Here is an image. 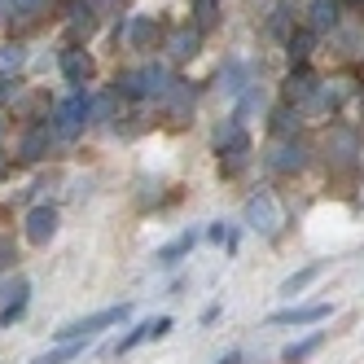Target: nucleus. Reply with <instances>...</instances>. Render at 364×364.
Here are the masks:
<instances>
[{"label":"nucleus","instance_id":"obj_1","mask_svg":"<svg viewBox=\"0 0 364 364\" xmlns=\"http://www.w3.org/2000/svg\"><path fill=\"white\" fill-rule=\"evenodd\" d=\"M119 92H127V97H154V101H163L167 92H171V75L163 70V66H145V70H127V75H119Z\"/></svg>","mask_w":364,"mask_h":364},{"label":"nucleus","instance_id":"obj_12","mask_svg":"<svg viewBox=\"0 0 364 364\" xmlns=\"http://www.w3.org/2000/svg\"><path fill=\"white\" fill-rule=\"evenodd\" d=\"M167 329H171V316H159V321H145V325H136L132 333L123 338V343H119V351H132L136 343H145V338H163Z\"/></svg>","mask_w":364,"mask_h":364},{"label":"nucleus","instance_id":"obj_32","mask_svg":"<svg viewBox=\"0 0 364 364\" xmlns=\"http://www.w3.org/2000/svg\"><path fill=\"white\" fill-rule=\"evenodd\" d=\"M9 92H14V84H0V106L9 101Z\"/></svg>","mask_w":364,"mask_h":364},{"label":"nucleus","instance_id":"obj_25","mask_svg":"<svg viewBox=\"0 0 364 364\" xmlns=\"http://www.w3.org/2000/svg\"><path fill=\"white\" fill-rule=\"evenodd\" d=\"M84 343H88V338H84ZM84 343H62L58 351H48V355H40V360H31V364H70L75 355L84 351Z\"/></svg>","mask_w":364,"mask_h":364},{"label":"nucleus","instance_id":"obj_23","mask_svg":"<svg viewBox=\"0 0 364 364\" xmlns=\"http://www.w3.org/2000/svg\"><path fill=\"white\" fill-rule=\"evenodd\" d=\"M22 66H27V48H18V44L0 48V75H18Z\"/></svg>","mask_w":364,"mask_h":364},{"label":"nucleus","instance_id":"obj_15","mask_svg":"<svg viewBox=\"0 0 364 364\" xmlns=\"http://www.w3.org/2000/svg\"><path fill=\"white\" fill-rule=\"evenodd\" d=\"M154 40H159V22L154 18H132L127 22V44L132 48H149Z\"/></svg>","mask_w":364,"mask_h":364},{"label":"nucleus","instance_id":"obj_24","mask_svg":"<svg viewBox=\"0 0 364 364\" xmlns=\"http://www.w3.org/2000/svg\"><path fill=\"white\" fill-rule=\"evenodd\" d=\"M48 0H9V18L14 22H31L36 14H44Z\"/></svg>","mask_w":364,"mask_h":364},{"label":"nucleus","instance_id":"obj_26","mask_svg":"<svg viewBox=\"0 0 364 364\" xmlns=\"http://www.w3.org/2000/svg\"><path fill=\"white\" fill-rule=\"evenodd\" d=\"M224 92H232V97L246 92V66H242V62H232V66L224 70Z\"/></svg>","mask_w":364,"mask_h":364},{"label":"nucleus","instance_id":"obj_28","mask_svg":"<svg viewBox=\"0 0 364 364\" xmlns=\"http://www.w3.org/2000/svg\"><path fill=\"white\" fill-rule=\"evenodd\" d=\"M224 154H228V159H224V171L232 176V171H242V167H246V154H250V145H246V141H237V145H228Z\"/></svg>","mask_w":364,"mask_h":364},{"label":"nucleus","instance_id":"obj_8","mask_svg":"<svg viewBox=\"0 0 364 364\" xmlns=\"http://www.w3.org/2000/svg\"><path fill=\"white\" fill-rule=\"evenodd\" d=\"M62 75H66V84H88L92 80V58L84 48H66L62 53Z\"/></svg>","mask_w":364,"mask_h":364},{"label":"nucleus","instance_id":"obj_17","mask_svg":"<svg viewBox=\"0 0 364 364\" xmlns=\"http://www.w3.org/2000/svg\"><path fill=\"white\" fill-rule=\"evenodd\" d=\"M321 272H325V264H307L303 272H294V277H285V281H281V294H285V299H294V294H299V290H307V285L316 281Z\"/></svg>","mask_w":364,"mask_h":364},{"label":"nucleus","instance_id":"obj_9","mask_svg":"<svg viewBox=\"0 0 364 364\" xmlns=\"http://www.w3.org/2000/svg\"><path fill=\"white\" fill-rule=\"evenodd\" d=\"M285 97H290L294 106H303V101H311V97H316V75H311L307 66L290 70V80H285Z\"/></svg>","mask_w":364,"mask_h":364},{"label":"nucleus","instance_id":"obj_35","mask_svg":"<svg viewBox=\"0 0 364 364\" xmlns=\"http://www.w3.org/2000/svg\"><path fill=\"white\" fill-rule=\"evenodd\" d=\"M5 171H9V163H5V159H0V180H5Z\"/></svg>","mask_w":364,"mask_h":364},{"label":"nucleus","instance_id":"obj_21","mask_svg":"<svg viewBox=\"0 0 364 364\" xmlns=\"http://www.w3.org/2000/svg\"><path fill=\"white\" fill-rule=\"evenodd\" d=\"M333 22H338V0H311V27L329 31Z\"/></svg>","mask_w":364,"mask_h":364},{"label":"nucleus","instance_id":"obj_16","mask_svg":"<svg viewBox=\"0 0 364 364\" xmlns=\"http://www.w3.org/2000/svg\"><path fill=\"white\" fill-rule=\"evenodd\" d=\"M163 101L171 106V119H176V123H185V114H189V106H193V92H189V84H180V80H176L171 92H167Z\"/></svg>","mask_w":364,"mask_h":364},{"label":"nucleus","instance_id":"obj_33","mask_svg":"<svg viewBox=\"0 0 364 364\" xmlns=\"http://www.w3.org/2000/svg\"><path fill=\"white\" fill-rule=\"evenodd\" d=\"M0 264H9V242H0Z\"/></svg>","mask_w":364,"mask_h":364},{"label":"nucleus","instance_id":"obj_7","mask_svg":"<svg viewBox=\"0 0 364 364\" xmlns=\"http://www.w3.org/2000/svg\"><path fill=\"white\" fill-rule=\"evenodd\" d=\"M329 316V303H311V307H290V311H277L268 316V325H316Z\"/></svg>","mask_w":364,"mask_h":364},{"label":"nucleus","instance_id":"obj_27","mask_svg":"<svg viewBox=\"0 0 364 364\" xmlns=\"http://www.w3.org/2000/svg\"><path fill=\"white\" fill-rule=\"evenodd\" d=\"M272 132L277 136H294L299 132V110H277L272 114Z\"/></svg>","mask_w":364,"mask_h":364},{"label":"nucleus","instance_id":"obj_29","mask_svg":"<svg viewBox=\"0 0 364 364\" xmlns=\"http://www.w3.org/2000/svg\"><path fill=\"white\" fill-rule=\"evenodd\" d=\"M110 114H114V92H110V97H97V101H92V119H110Z\"/></svg>","mask_w":364,"mask_h":364},{"label":"nucleus","instance_id":"obj_13","mask_svg":"<svg viewBox=\"0 0 364 364\" xmlns=\"http://www.w3.org/2000/svg\"><path fill=\"white\" fill-rule=\"evenodd\" d=\"M48 141H53V127L48 123H40V127H31L27 136H22V159L27 163H36V159H44V149H48Z\"/></svg>","mask_w":364,"mask_h":364},{"label":"nucleus","instance_id":"obj_20","mask_svg":"<svg viewBox=\"0 0 364 364\" xmlns=\"http://www.w3.org/2000/svg\"><path fill=\"white\" fill-rule=\"evenodd\" d=\"M215 22H220V0H193V27L211 31Z\"/></svg>","mask_w":364,"mask_h":364},{"label":"nucleus","instance_id":"obj_14","mask_svg":"<svg viewBox=\"0 0 364 364\" xmlns=\"http://www.w3.org/2000/svg\"><path fill=\"white\" fill-rule=\"evenodd\" d=\"M193 242H198V232L189 228V232H180V237H176V242H167V246H163L159 255H154V259H159V264H163V268H171V264H180V259H185V255L193 250Z\"/></svg>","mask_w":364,"mask_h":364},{"label":"nucleus","instance_id":"obj_2","mask_svg":"<svg viewBox=\"0 0 364 364\" xmlns=\"http://www.w3.org/2000/svg\"><path fill=\"white\" fill-rule=\"evenodd\" d=\"M127 303H119V307H106V311H92V316H84V321H75V325H66V329H58V343H84V338H97L101 329H110V325H119V321H127Z\"/></svg>","mask_w":364,"mask_h":364},{"label":"nucleus","instance_id":"obj_34","mask_svg":"<svg viewBox=\"0 0 364 364\" xmlns=\"http://www.w3.org/2000/svg\"><path fill=\"white\" fill-rule=\"evenodd\" d=\"M220 364H242V355H224V360H220Z\"/></svg>","mask_w":364,"mask_h":364},{"label":"nucleus","instance_id":"obj_3","mask_svg":"<svg viewBox=\"0 0 364 364\" xmlns=\"http://www.w3.org/2000/svg\"><path fill=\"white\" fill-rule=\"evenodd\" d=\"M246 224L255 232H264V237H272V232L281 228V206H277V198L268 189L250 193V202H246Z\"/></svg>","mask_w":364,"mask_h":364},{"label":"nucleus","instance_id":"obj_4","mask_svg":"<svg viewBox=\"0 0 364 364\" xmlns=\"http://www.w3.org/2000/svg\"><path fill=\"white\" fill-rule=\"evenodd\" d=\"M92 119V101L84 97V92H75V97H66L62 106H58V114H53V132L58 136H80V127Z\"/></svg>","mask_w":364,"mask_h":364},{"label":"nucleus","instance_id":"obj_31","mask_svg":"<svg viewBox=\"0 0 364 364\" xmlns=\"http://www.w3.org/2000/svg\"><path fill=\"white\" fill-rule=\"evenodd\" d=\"M211 237H215V242H228V246H232V232H228L224 224H215V228H211Z\"/></svg>","mask_w":364,"mask_h":364},{"label":"nucleus","instance_id":"obj_22","mask_svg":"<svg viewBox=\"0 0 364 364\" xmlns=\"http://www.w3.org/2000/svg\"><path fill=\"white\" fill-rule=\"evenodd\" d=\"M311 48H316V31H299V36H290V62L303 66V62L311 58Z\"/></svg>","mask_w":364,"mask_h":364},{"label":"nucleus","instance_id":"obj_5","mask_svg":"<svg viewBox=\"0 0 364 364\" xmlns=\"http://www.w3.org/2000/svg\"><path fill=\"white\" fill-rule=\"evenodd\" d=\"M58 232V211L53 206H36V211L27 215V242L31 246H48Z\"/></svg>","mask_w":364,"mask_h":364},{"label":"nucleus","instance_id":"obj_19","mask_svg":"<svg viewBox=\"0 0 364 364\" xmlns=\"http://www.w3.org/2000/svg\"><path fill=\"white\" fill-rule=\"evenodd\" d=\"M321 343H325V333H311V338H303V343H290L281 351V360L285 364H299V360H307L311 351H321Z\"/></svg>","mask_w":364,"mask_h":364},{"label":"nucleus","instance_id":"obj_30","mask_svg":"<svg viewBox=\"0 0 364 364\" xmlns=\"http://www.w3.org/2000/svg\"><path fill=\"white\" fill-rule=\"evenodd\" d=\"M110 0H80V5H75V14H92V9H106Z\"/></svg>","mask_w":364,"mask_h":364},{"label":"nucleus","instance_id":"obj_10","mask_svg":"<svg viewBox=\"0 0 364 364\" xmlns=\"http://www.w3.org/2000/svg\"><path fill=\"white\" fill-rule=\"evenodd\" d=\"M9 303H5V311H0V325H14L18 316H22V307H27V294H31V281L27 277H18L14 285H9Z\"/></svg>","mask_w":364,"mask_h":364},{"label":"nucleus","instance_id":"obj_6","mask_svg":"<svg viewBox=\"0 0 364 364\" xmlns=\"http://www.w3.org/2000/svg\"><path fill=\"white\" fill-rule=\"evenodd\" d=\"M303 163H307V145H303V141H285V145H277V149L268 154V167L281 171V176L303 171Z\"/></svg>","mask_w":364,"mask_h":364},{"label":"nucleus","instance_id":"obj_18","mask_svg":"<svg viewBox=\"0 0 364 364\" xmlns=\"http://www.w3.org/2000/svg\"><path fill=\"white\" fill-rule=\"evenodd\" d=\"M259 110H264V88H255V84H250V88L237 97V114H232V119H237V123H250Z\"/></svg>","mask_w":364,"mask_h":364},{"label":"nucleus","instance_id":"obj_11","mask_svg":"<svg viewBox=\"0 0 364 364\" xmlns=\"http://www.w3.org/2000/svg\"><path fill=\"white\" fill-rule=\"evenodd\" d=\"M198 44H202V31L198 27H180V31H171V40H167V48H171V58H193L198 53Z\"/></svg>","mask_w":364,"mask_h":364}]
</instances>
